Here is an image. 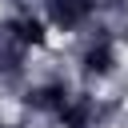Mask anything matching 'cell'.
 <instances>
[{
  "mask_svg": "<svg viewBox=\"0 0 128 128\" xmlns=\"http://www.w3.org/2000/svg\"><path fill=\"white\" fill-rule=\"evenodd\" d=\"M20 40L24 44H44V24L40 20H20Z\"/></svg>",
  "mask_w": 128,
  "mask_h": 128,
  "instance_id": "1",
  "label": "cell"
},
{
  "mask_svg": "<svg viewBox=\"0 0 128 128\" xmlns=\"http://www.w3.org/2000/svg\"><path fill=\"white\" fill-rule=\"evenodd\" d=\"M88 68H92V72H104V68H108V52H104V48H100V52H88Z\"/></svg>",
  "mask_w": 128,
  "mask_h": 128,
  "instance_id": "2",
  "label": "cell"
}]
</instances>
